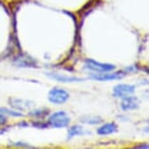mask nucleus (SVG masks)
<instances>
[{
  "label": "nucleus",
  "instance_id": "1",
  "mask_svg": "<svg viewBox=\"0 0 149 149\" xmlns=\"http://www.w3.org/2000/svg\"><path fill=\"white\" fill-rule=\"evenodd\" d=\"M48 123L54 128H64L69 125L70 118L65 111H57L49 117Z\"/></svg>",
  "mask_w": 149,
  "mask_h": 149
},
{
  "label": "nucleus",
  "instance_id": "13",
  "mask_svg": "<svg viewBox=\"0 0 149 149\" xmlns=\"http://www.w3.org/2000/svg\"><path fill=\"white\" fill-rule=\"evenodd\" d=\"M49 110L46 108H39V109H35L31 112H29V116H33V117H38V118H42L49 113Z\"/></svg>",
  "mask_w": 149,
  "mask_h": 149
},
{
  "label": "nucleus",
  "instance_id": "12",
  "mask_svg": "<svg viewBox=\"0 0 149 149\" xmlns=\"http://www.w3.org/2000/svg\"><path fill=\"white\" fill-rule=\"evenodd\" d=\"M84 134H85V131L83 130V128L81 126L78 125L72 126L68 130V139H72L73 136H83Z\"/></svg>",
  "mask_w": 149,
  "mask_h": 149
},
{
  "label": "nucleus",
  "instance_id": "17",
  "mask_svg": "<svg viewBox=\"0 0 149 149\" xmlns=\"http://www.w3.org/2000/svg\"><path fill=\"white\" fill-rule=\"evenodd\" d=\"M7 117L3 113H0V126H3L7 123Z\"/></svg>",
  "mask_w": 149,
  "mask_h": 149
},
{
  "label": "nucleus",
  "instance_id": "14",
  "mask_svg": "<svg viewBox=\"0 0 149 149\" xmlns=\"http://www.w3.org/2000/svg\"><path fill=\"white\" fill-rule=\"evenodd\" d=\"M0 113H3V114H8V115H11V116H14V117H22L24 115L22 113H19V111H15V110H10L8 108H0Z\"/></svg>",
  "mask_w": 149,
  "mask_h": 149
},
{
  "label": "nucleus",
  "instance_id": "6",
  "mask_svg": "<svg viewBox=\"0 0 149 149\" xmlns=\"http://www.w3.org/2000/svg\"><path fill=\"white\" fill-rule=\"evenodd\" d=\"M139 106V102L136 97H132V95H128L126 97H123L122 103H121V107L123 110H134V109L137 108Z\"/></svg>",
  "mask_w": 149,
  "mask_h": 149
},
{
  "label": "nucleus",
  "instance_id": "9",
  "mask_svg": "<svg viewBox=\"0 0 149 149\" xmlns=\"http://www.w3.org/2000/svg\"><path fill=\"white\" fill-rule=\"evenodd\" d=\"M117 125L115 123H106L104 125L100 126V128H97V133L100 136H107V134H114L117 132Z\"/></svg>",
  "mask_w": 149,
  "mask_h": 149
},
{
  "label": "nucleus",
  "instance_id": "5",
  "mask_svg": "<svg viewBox=\"0 0 149 149\" xmlns=\"http://www.w3.org/2000/svg\"><path fill=\"white\" fill-rule=\"evenodd\" d=\"M9 103L11 106H13L14 108H16L17 110H26V109H30L34 106V103L30 100H18V98H10Z\"/></svg>",
  "mask_w": 149,
  "mask_h": 149
},
{
  "label": "nucleus",
  "instance_id": "10",
  "mask_svg": "<svg viewBox=\"0 0 149 149\" xmlns=\"http://www.w3.org/2000/svg\"><path fill=\"white\" fill-rule=\"evenodd\" d=\"M47 75L49 77L53 78V79L58 81V82H63V83H70V82H80L83 81V79L77 77H71V76H65L63 74H58V73H47Z\"/></svg>",
  "mask_w": 149,
  "mask_h": 149
},
{
  "label": "nucleus",
  "instance_id": "18",
  "mask_svg": "<svg viewBox=\"0 0 149 149\" xmlns=\"http://www.w3.org/2000/svg\"><path fill=\"white\" fill-rule=\"evenodd\" d=\"M134 148H144V149H148L149 146L147 144H140V145H136Z\"/></svg>",
  "mask_w": 149,
  "mask_h": 149
},
{
  "label": "nucleus",
  "instance_id": "3",
  "mask_svg": "<svg viewBox=\"0 0 149 149\" xmlns=\"http://www.w3.org/2000/svg\"><path fill=\"white\" fill-rule=\"evenodd\" d=\"M85 66L90 70L95 72H108L115 69V65L110 63H103L100 61H95L91 58H87L85 61Z\"/></svg>",
  "mask_w": 149,
  "mask_h": 149
},
{
  "label": "nucleus",
  "instance_id": "11",
  "mask_svg": "<svg viewBox=\"0 0 149 149\" xmlns=\"http://www.w3.org/2000/svg\"><path fill=\"white\" fill-rule=\"evenodd\" d=\"M80 121L85 124H90V125H97L102 123V119L98 116H92V115H86V116L80 117Z\"/></svg>",
  "mask_w": 149,
  "mask_h": 149
},
{
  "label": "nucleus",
  "instance_id": "2",
  "mask_svg": "<svg viewBox=\"0 0 149 149\" xmlns=\"http://www.w3.org/2000/svg\"><path fill=\"white\" fill-rule=\"evenodd\" d=\"M49 100L55 104H63L69 98V93L63 89L54 88L49 92Z\"/></svg>",
  "mask_w": 149,
  "mask_h": 149
},
{
  "label": "nucleus",
  "instance_id": "4",
  "mask_svg": "<svg viewBox=\"0 0 149 149\" xmlns=\"http://www.w3.org/2000/svg\"><path fill=\"white\" fill-rule=\"evenodd\" d=\"M136 87L134 85H129V84H119V85L115 86L113 89V95L115 97L123 98L128 95H131L134 94Z\"/></svg>",
  "mask_w": 149,
  "mask_h": 149
},
{
  "label": "nucleus",
  "instance_id": "15",
  "mask_svg": "<svg viewBox=\"0 0 149 149\" xmlns=\"http://www.w3.org/2000/svg\"><path fill=\"white\" fill-rule=\"evenodd\" d=\"M32 126L38 129H46L48 127V124H45L41 121H35V122H32Z\"/></svg>",
  "mask_w": 149,
  "mask_h": 149
},
{
  "label": "nucleus",
  "instance_id": "7",
  "mask_svg": "<svg viewBox=\"0 0 149 149\" xmlns=\"http://www.w3.org/2000/svg\"><path fill=\"white\" fill-rule=\"evenodd\" d=\"M124 74H121L120 72L118 73H104L100 72L97 74H91L92 79L97 80V81H110V80H116V79H121L123 77Z\"/></svg>",
  "mask_w": 149,
  "mask_h": 149
},
{
  "label": "nucleus",
  "instance_id": "16",
  "mask_svg": "<svg viewBox=\"0 0 149 149\" xmlns=\"http://www.w3.org/2000/svg\"><path fill=\"white\" fill-rule=\"evenodd\" d=\"M13 145H15V146H19V147L33 148V146H30V145L27 144V143H24V142H16V143H13Z\"/></svg>",
  "mask_w": 149,
  "mask_h": 149
},
{
  "label": "nucleus",
  "instance_id": "8",
  "mask_svg": "<svg viewBox=\"0 0 149 149\" xmlns=\"http://www.w3.org/2000/svg\"><path fill=\"white\" fill-rule=\"evenodd\" d=\"M13 63H15L17 66H22V67H34V66H36L35 61L26 55L19 56V57L15 58V60H14Z\"/></svg>",
  "mask_w": 149,
  "mask_h": 149
}]
</instances>
